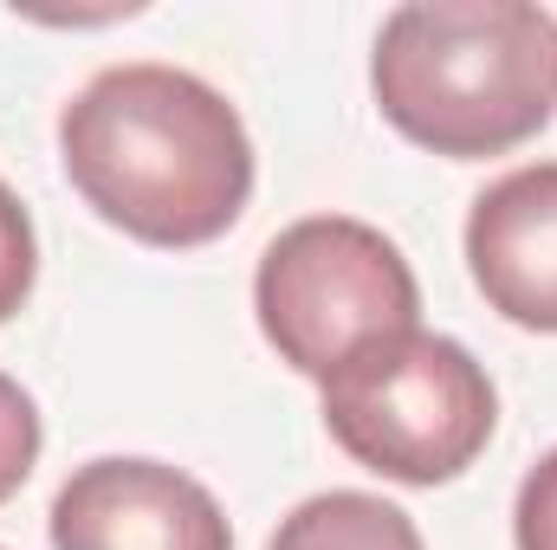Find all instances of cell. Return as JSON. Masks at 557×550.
<instances>
[{
  "instance_id": "6da1fadb",
  "label": "cell",
  "mask_w": 557,
  "mask_h": 550,
  "mask_svg": "<svg viewBox=\"0 0 557 550\" xmlns=\"http://www.w3.org/2000/svg\"><path fill=\"white\" fill-rule=\"evenodd\" d=\"M59 162L85 208L143 247H208L253 195L240 111L182 65H104L59 111Z\"/></svg>"
},
{
  "instance_id": "7a4b0ae2",
  "label": "cell",
  "mask_w": 557,
  "mask_h": 550,
  "mask_svg": "<svg viewBox=\"0 0 557 550\" xmlns=\"http://www.w3.org/2000/svg\"><path fill=\"white\" fill-rule=\"evenodd\" d=\"M376 111L409 142L480 162L532 142L557 111V20L532 0H416L370 52Z\"/></svg>"
},
{
  "instance_id": "3957f363",
  "label": "cell",
  "mask_w": 557,
  "mask_h": 550,
  "mask_svg": "<svg viewBox=\"0 0 557 550\" xmlns=\"http://www.w3.org/2000/svg\"><path fill=\"white\" fill-rule=\"evenodd\" d=\"M324 427L331 440L396 479V486H447L460 479L499 421L493 376L473 363L467 343L441 330H403L331 370L324 383Z\"/></svg>"
},
{
  "instance_id": "277c9868",
  "label": "cell",
  "mask_w": 557,
  "mask_h": 550,
  "mask_svg": "<svg viewBox=\"0 0 557 550\" xmlns=\"http://www.w3.org/2000/svg\"><path fill=\"white\" fill-rule=\"evenodd\" d=\"M253 311L278 363L324 383L370 343L416 330L421 285L383 227L350 214H311L260 253Z\"/></svg>"
},
{
  "instance_id": "5b68a950",
  "label": "cell",
  "mask_w": 557,
  "mask_h": 550,
  "mask_svg": "<svg viewBox=\"0 0 557 550\" xmlns=\"http://www.w3.org/2000/svg\"><path fill=\"white\" fill-rule=\"evenodd\" d=\"M52 550H234L227 512L182 466L104 453L52 499Z\"/></svg>"
},
{
  "instance_id": "8992f818",
  "label": "cell",
  "mask_w": 557,
  "mask_h": 550,
  "mask_svg": "<svg viewBox=\"0 0 557 550\" xmlns=\"http://www.w3.org/2000/svg\"><path fill=\"white\" fill-rule=\"evenodd\" d=\"M467 273L506 324L557 337V162H525L480 188L467 214Z\"/></svg>"
},
{
  "instance_id": "52a82bcc",
  "label": "cell",
  "mask_w": 557,
  "mask_h": 550,
  "mask_svg": "<svg viewBox=\"0 0 557 550\" xmlns=\"http://www.w3.org/2000/svg\"><path fill=\"white\" fill-rule=\"evenodd\" d=\"M267 550H421V532L376 492H318L278 518Z\"/></svg>"
},
{
  "instance_id": "ba28073f",
  "label": "cell",
  "mask_w": 557,
  "mask_h": 550,
  "mask_svg": "<svg viewBox=\"0 0 557 550\" xmlns=\"http://www.w3.org/2000/svg\"><path fill=\"white\" fill-rule=\"evenodd\" d=\"M39 409H33V396L0 370V505L33 479V460H39Z\"/></svg>"
},
{
  "instance_id": "9c48e42d",
  "label": "cell",
  "mask_w": 557,
  "mask_h": 550,
  "mask_svg": "<svg viewBox=\"0 0 557 550\" xmlns=\"http://www.w3.org/2000/svg\"><path fill=\"white\" fill-rule=\"evenodd\" d=\"M33 278H39V240H33V221H26L20 195L0 182V324L33 298Z\"/></svg>"
},
{
  "instance_id": "30bf717a",
  "label": "cell",
  "mask_w": 557,
  "mask_h": 550,
  "mask_svg": "<svg viewBox=\"0 0 557 550\" xmlns=\"http://www.w3.org/2000/svg\"><path fill=\"white\" fill-rule=\"evenodd\" d=\"M512 545L519 550H557V447L525 473L519 505H512Z\"/></svg>"
}]
</instances>
